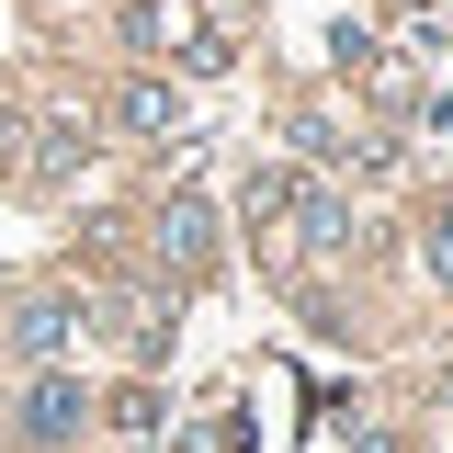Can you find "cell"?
I'll return each mask as SVG.
<instances>
[{"label": "cell", "mask_w": 453, "mask_h": 453, "mask_svg": "<svg viewBox=\"0 0 453 453\" xmlns=\"http://www.w3.org/2000/svg\"><path fill=\"white\" fill-rule=\"evenodd\" d=\"M68 329H80V295H68V283H46V295L12 306V340H23V351H57Z\"/></svg>", "instance_id": "1"}, {"label": "cell", "mask_w": 453, "mask_h": 453, "mask_svg": "<svg viewBox=\"0 0 453 453\" xmlns=\"http://www.w3.org/2000/svg\"><path fill=\"white\" fill-rule=\"evenodd\" d=\"M159 250H170V273H193V261L216 250V204H204V193H181V204L159 216Z\"/></svg>", "instance_id": "2"}, {"label": "cell", "mask_w": 453, "mask_h": 453, "mask_svg": "<svg viewBox=\"0 0 453 453\" xmlns=\"http://www.w3.org/2000/svg\"><path fill=\"white\" fill-rule=\"evenodd\" d=\"M80 431V386L68 374H35V396H23V442H68Z\"/></svg>", "instance_id": "3"}, {"label": "cell", "mask_w": 453, "mask_h": 453, "mask_svg": "<svg viewBox=\"0 0 453 453\" xmlns=\"http://www.w3.org/2000/svg\"><path fill=\"white\" fill-rule=\"evenodd\" d=\"M113 125H125V136H170V125H181V91H170V80H125Z\"/></svg>", "instance_id": "4"}, {"label": "cell", "mask_w": 453, "mask_h": 453, "mask_svg": "<svg viewBox=\"0 0 453 453\" xmlns=\"http://www.w3.org/2000/svg\"><path fill=\"white\" fill-rule=\"evenodd\" d=\"M23 170H35V181H68V170H80V125H35V136H23Z\"/></svg>", "instance_id": "5"}, {"label": "cell", "mask_w": 453, "mask_h": 453, "mask_svg": "<svg viewBox=\"0 0 453 453\" xmlns=\"http://www.w3.org/2000/svg\"><path fill=\"white\" fill-rule=\"evenodd\" d=\"M295 226H306V238H318V250H340V226H351V216H340L329 193H295Z\"/></svg>", "instance_id": "6"}, {"label": "cell", "mask_w": 453, "mask_h": 453, "mask_svg": "<svg viewBox=\"0 0 453 453\" xmlns=\"http://www.w3.org/2000/svg\"><path fill=\"white\" fill-rule=\"evenodd\" d=\"M431 273H442V283H453V216H442V226H431Z\"/></svg>", "instance_id": "7"}]
</instances>
